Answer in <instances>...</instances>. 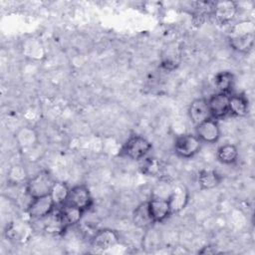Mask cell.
I'll return each instance as SVG.
<instances>
[{
	"label": "cell",
	"instance_id": "obj_13",
	"mask_svg": "<svg viewBox=\"0 0 255 255\" xmlns=\"http://www.w3.org/2000/svg\"><path fill=\"white\" fill-rule=\"evenodd\" d=\"M188 117L195 126L211 118L207 105V100L204 98H198L193 100L188 107Z\"/></svg>",
	"mask_w": 255,
	"mask_h": 255
},
{
	"label": "cell",
	"instance_id": "obj_24",
	"mask_svg": "<svg viewBox=\"0 0 255 255\" xmlns=\"http://www.w3.org/2000/svg\"><path fill=\"white\" fill-rule=\"evenodd\" d=\"M162 169L161 161L153 156L144 157L140 164V171L147 176H159Z\"/></svg>",
	"mask_w": 255,
	"mask_h": 255
},
{
	"label": "cell",
	"instance_id": "obj_18",
	"mask_svg": "<svg viewBox=\"0 0 255 255\" xmlns=\"http://www.w3.org/2000/svg\"><path fill=\"white\" fill-rule=\"evenodd\" d=\"M230 47L241 54L249 53L254 45V33L228 38Z\"/></svg>",
	"mask_w": 255,
	"mask_h": 255
},
{
	"label": "cell",
	"instance_id": "obj_21",
	"mask_svg": "<svg viewBox=\"0 0 255 255\" xmlns=\"http://www.w3.org/2000/svg\"><path fill=\"white\" fill-rule=\"evenodd\" d=\"M238 149L236 145L231 143L222 144L217 148L216 157L223 164H233L238 159Z\"/></svg>",
	"mask_w": 255,
	"mask_h": 255
},
{
	"label": "cell",
	"instance_id": "obj_15",
	"mask_svg": "<svg viewBox=\"0 0 255 255\" xmlns=\"http://www.w3.org/2000/svg\"><path fill=\"white\" fill-rule=\"evenodd\" d=\"M15 139L18 146L22 150L31 149L39 142L37 131L31 127L21 128L15 134Z\"/></svg>",
	"mask_w": 255,
	"mask_h": 255
},
{
	"label": "cell",
	"instance_id": "obj_10",
	"mask_svg": "<svg viewBox=\"0 0 255 255\" xmlns=\"http://www.w3.org/2000/svg\"><path fill=\"white\" fill-rule=\"evenodd\" d=\"M147 206L154 223L163 222L172 214L167 198L151 197V199L147 201Z\"/></svg>",
	"mask_w": 255,
	"mask_h": 255
},
{
	"label": "cell",
	"instance_id": "obj_5",
	"mask_svg": "<svg viewBox=\"0 0 255 255\" xmlns=\"http://www.w3.org/2000/svg\"><path fill=\"white\" fill-rule=\"evenodd\" d=\"M66 203L76 206L85 212L89 210L93 205V197L88 186L85 184H78L71 187Z\"/></svg>",
	"mask_w": 255,
	"mask_h": 255
},
{
	"label": "cell",
	"instance_id": "obj_6",
	"mask_svg": "<svg viewBox=\"0 0 255 255\" xmlns=\"http://www.w3.org/2000/svg\"><path fill=\"white\" fill-rule=\"evenodd\" d=\"M238 13V5L235 1L225 0L214 2L212 14L216 22L220 25H226L233 21Z\"/></svg>",
	"mask_w": 255,
	"mask_h": 255
},
{
	"label": "cell",
	"instance_id": "obj_11",
	"mask_svg": "<svg viewBox=\"0 0 255 255\" xmlns=\"http://www.w3.org/2000/svg\"><path fill=\"white\" fill-rule=\"evenodd\" d=\"M57 209H58L57 217L65 230L79 223L85 213V211H83L82 209L67 203Z\"/></svg>",
	"mask_w": 255,
	"mask_h": 255
},
{
	"label": "cell",
	"instance_id": "obj_23",
	"mask_svg": "<svg viewBox=\"0 0 255 255\" xmlns=\"http://www.w3.org/2000/svg\"><path fill=\"white\" fill-rule=\"evenodd\" d=\"M69 192H70V187L67 185V183H65L63 181L56 180V182L52 188V191L50 193V195L52 196V198L54 200L56 208H59V207L63 206L64 204H66V202L68 200Z\"/></svg>",
	"mask_w": 255,
	"mask_h": 255
},
{
	"label": "cell",
	"instance_id": "obj_7",
	"mask_svg": "<svg viewBox=\"0 0 255 255\" xmlns=\"http://www.w3.org/2000/svg\"><path fill=\"white\" fill-rule=\"evenodd\" d=\"M195 127L196 135L201 142L216 143L219 140L221 131L216 120L209 118Z\"/></svg>",
	"mask_w": 255,
	"mask_h": 255
},
{
	"label": "cell",
	"instance_id": "obj_3",
	"mask_svg": "<svg viewBox=\"0 0 255 255\" xmlns=\"http://www.w3.org/2000/svg\"><path fill=\"white\" fill-rule=\"evenodd\" d=\"M201 145L202 142L196 134L184 133L176 137L174 141V151L179 157L190 158L198 153Z\"/></svg>",
	"mask_w": 255,
	"mask_h": 255
},
{
	"label": "cell",
	"instance_id": "obj_17",
	"mask_svg": "<svg viewBox=\"0 0 255 255\" xmlns=\"http://www.w3.org/2000/svg\"><path fill=\"white\" fill-rule=\"evenodd\" d=\"M249 113V102L244 94L229 96V115L234 117H245Z\"/></svg>",
	"mask_w": 255,
	"mask_h": 255
},
{
	"label": "cell",
	"instance_id": "obj_16",
	"mask_svg": "<svg viewBox=\"0 0 255 255\" xmlns=\"http://www.w3.org/2000/svg\"><path fill=\"white\" fill-rule=\"evenodd\" d=\"M222 179V175L213 169H202L197 175V182L201 190H209L217 187Z\"/></svg>",
	"mask_w": 255,
	"mask_h": 255
},
{
	"label": "cell",
	"instance_id": "obj_12",
	"mask_svg": "<svg viewBox=\"0 0 255 255\" xmlns=\"http://www.w3.org/2000/svg\"><path fill=\"white\" fill-rule=\"evenodd\" d=\"M171 213H178L184 209L189 201V191L184 185H176L171 188L167 197Z\"/></svg>",
	"mask_w": 255,
	"mask_h": 255
},
{
	"label": "cell",
	"instance_id": "obj_20",
	"mask_svg": "<svg viewBox=\"0 0 255 255\" xmlns=\"http://www.w3.org/2000/svg\"><path fill=\"white\" fill-rule=\"evenodd\" d=\"M234 75L229 71L219 72L214 76L213 79V84L217 90V93H224L229 95L234 86Z\"/></svg>",
	"mask_w": 255,
	"mask_h": 255
},
{
	"label": "cell",
	"instance_id": "obj_27",
	"mask_svg": "<svg viewBox=\"0 0 255 255\" xmlns=\"http://www.w3.org/2000/svg\"><path fill=\"white\" fill-rule=\"evenodd\" d=\"M213 247H210V246H205V247H203L200 251H198V253H200V254H213V253H216V251H215V249H212Z\"/></svg>",
	"mask_w": 255,
	"mask_h": 255
},
{
	"label": "cell",
	"instance_id": "obj_19",
	"mask_svg": "<svg viewBox=\"0 0 255 255\" xmlns=\"http://www.w3.org/2000/svg\"><path fill=\"white\" fill-rule=\"evenodd\" d=\"M132 221L134 225L139 228H148L154 224V221L148 211L147 201L142 202L137 207H135L132 213Z\"/></svg>",
	"mask_w": 255,
	"mask_h": 255
},
{
	"label": "cell",
	"instance_id": "obj_26",
	"mask_svg": "<svg viewBox=\"0 0 255 255\" xmlns=\"http://www.w3.org/2000/svg\"><path fill=\"white\" fill-rule=\"evenodd\" d=\"M254 33V24L250 20H243L240 21L236 24H234L231 27L229 37H234V36H240V35H245V34H250Z\"/></svg>",
	"mask_w": 255,
	"mask_h": 255
},
{
	"label": "cell",
	"instance_id": "obj_2",
	"mask_svg": "<svg viewBox=\"0 0 255 255\" xmlns=\"http://www.w3.org/2000/svg\"><path fill=\"white\" fill-rule=\"evenodd\" d=\"M152 144L141 135H131L127 139L121 149V155L132 160L143 159L151 150Z\"/></svg>",
	"mask_w": 255,
	"mask_h": 255
},
{
	"label": "cell",
	"instance_id": "obj_9",
	"mask_svg": "<svg viewBox=\"0 0 255 255\" xmlns=\"http://www.w3.org/2000/svg\"><path fill=\"white\" fill-rule=\"evenodd\" d=\"M229 94L216 93L207 100L210 117L220 120L229 115Z\"/></svg>",
	"mask_w": 255,
	"mask_h": 255
},
{
	"label": "cell",
	"instance_id": "obj_4",
	"mask_svg": "<svg viewBox=\"0 0 255 255\" xmlns=\"http://www.w3.org/2000/svg\"><path fill=\"white\" fill-rule=\"evenodd\" d=\"M55 209L56 205L52 196L49 194L32 198L27 206L26 211L29 217L32 219H44L52 215Z\"/></svg>",
	"mask_w": 255,
	"mask_h": 255
},
{
	"label": "cell",
	"instance_id": "obj_1",
	"mask_svg": "<svg viewBox=\"0 0 255 255\" xmlns=\"http://www.w3.org/2000/svg\"><path fill=\"white\" fill-rule=\"evenodd\" d=\"M55 182L56 180L53 175L48 170L43 169L27 180L25 183V192L31 199L49 195Z\"/></svg>",
	"mask_w": 255,
	"mask_h": 255
},
{
	"label": "cell",
	"instance_id": "obj_8",
	"mask_svg": "<svg viewBox=\"0 0 255 255\" xmlns=\"http://www.w3.org/2000/svg\"><path fill=\"white\" fill-rule=\"evenodd\" d=\"M120 242V234L111 228H104L96 232L91 244L96 250L105 251L116 246Z\"/></svg>",
	"mask_w": 255,
	"mask_h": 255
},
{
	"label": "cell",
	"instance_id": "obj_25",
	"mask_svg": "<svg viewBox=\"0 0 255 255\" xmlns=\"http://www.w3.org/2000/svg\"><path fill=\"white\" fill-rule=\"evenodd\" d=\"M7 179L12 184H21L26 183L29 178L26 168L22 164H14L8 169Z\"/></svg>",
	"mask_w": 255,
	"mask_h": 255
},
{
	"label": "cell",
	"instance_id": "obj_22",
	"mask_svg": "<svg viewBox=\"0 0 255 255\" xmlns=\"http://www.w3.org/2000/svg\"><path fill=\"white\" fill-rule=\"evenodd\" d=\"M28 231H31V229L28 228L27 224L23 222H11L7 225L5 234L10 240L23 241L28 236Z\"/></svg>",
	"mask_w": 255,
	"mask_h": 255
},
{
	"label": "cell",
	"instance_id": "obj_14",
	"mask_svg": "<svg viewBox=\"0 0 255 255\" xmlns=\"http://www.w3.org/2000/svg\"><path fill=\"white\" fill-rule=\"evenodd\" d=\"M180 59H181L180 48H178L175 44L168 45L166 48H164L161 54L160 66L165 71H173L179 66Z\"/></svg>",
	"mask_w": 255,
	"mask_h": 255
}]
</instances>
